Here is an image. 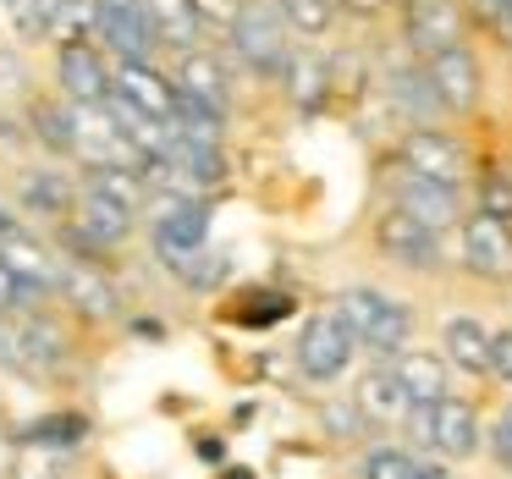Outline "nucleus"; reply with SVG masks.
<instances>
[{"instance_id":"6","label":"nucleus","mask_w":512,"mask_h":479,"mask_svg":"<svg viewBox=\"0 0 512 479\" xmlns=\"http://www.w3.org/2000/svg\"><path fill=\"white\" fill-rule=\"evenodd\" d=\"M56 89L61 100L78 105H105L116 94V61L100 39H67L56 45Z\"/></svg>"},{"instance_id":"23","label":"nucleus","mask_w":512,"mask_h":479,"mask_svg":"<svg viewBox=\"0 0 512 479\" xmlns=\"http://www.w3.org/2000/svg\"><path fill=\"white\" fill-rule=\"evenodd\" d=\"M0 259L17 270L23 281H34V287H45V292H61V265L67 259H56L39 237H28V232H12V237H0Z\"/></svg>"},{"instance_id":"9","label":"nucleus","mask_w":512,"mask_h":479,"mask_svg":"<svg viewBox=\"0 0 512 479\" xmlns=\"http://www.w3.org/2000/svg\"><path fill=\"white\" fill-rule=\"evenodd\" d=\"M408 430L419 446H435L441 457H474L479 452V413L468 397H441L435 408H413Z\"/></svg>"},{"instance_id":"12","label":"nucleus","mask_w":512,"mask_h":479,"mask_svg":"<svg viewBox=\"0 0 512 479\" xmlns=\"http://www.w3.org/2000/svg\"><path fill=\"white\" fill-rule=\"evenodd\" d=\"M210 199H182V193H155V210H149V237H155V254L171 248H210Z\"/></svg>"},{"instance_id":"31","label":"nucleus","mask_w":512,"mask_h":479,"mask_svg":"<svg viewBox=\"0 0 512 479\" xmlns=\"http://www.w3.org/2000/svg\"><path fill=\"white\" fill-rule=\"evenodd\" d=\"M45 298H56V292H45V287H34V281H23L12 265H6V259H0V314H12V309H17V314H34Z\"/></svg>"},{"instance_id":"34","label":"nucleus","mask_w":512,"mask_h":479,"mask_svg":"<svg viewBox=\"0 0 512 479\" xmlns=\"http://www.w3.org/2000/svg\"><path fill=\"white\" fill-rule=\"evenodd\" d=\"M468 23H479L485 34H501L512 45V0H463Z\"/></svg>"},{"instance_id":"33","label":"nucleus","mask_w":512,"mask_h":479,"mask_svg":"<svg viewBox=\"0 0 512 479\" xmlns=\"http://www.w3.org/2000/svg\"><path fill=\"white\" fill-rule=\"evenodd\" d=\"M0 12H6V23L17 28V39H50V17H45V0H0Z\"/></svg>"},{"instance_id":"38","label":"nucleus","mask_w":512,"mask_h":479,"mask_svg":"<svg viewBox=\"0 0 512 479\" xmlns=\"http://www.w3.org/2000/svg\"><path fill=\"white\" fill-rule=\"evenodd\" d=\"M199 457L204 463H221V441H199Z\"/></svg>"},{"instance_id":"4","label":"nucleus","mask_w":512,"mask_h":479,"mask_svg":"<svg viewBox=\"0 0 512 479\" xmlns=\"http://www.w3.org/2000/svg\"><path fill=\"white\" fill-rule=\"evenodd\" d=\"M94 39L111 50V61H160V34L144 0H94Z\"/></svg>"},{"instance_id":"10","label":"nucleus","mask_w":512,"mask_h":479,"mask_svg":"<svg viewBox=\"0 0 512 479\" xmlns=\"http://www.w3.org/2000/svg\"><path fill=\"white\" fill-rule=\"evenodd\" d=\"M375 248H380V259H391V265H402V270H435L441 265V232H435L430 221H419L413 210H402V204H386V210H380Z\"/></svg>"},{"instance_id":"1","label":"nucleus","mask_w":512,"mask_h":479,"mask_svg":"<svg viewBox=\"0 0 512 479\" xmlns=\"http://www.w3.org/2000/svg\"><path fill=\"white\" fill-rule=\"evenodd\" d=\"M287 34L292 28H287V17H281L276 0H243L232 34H226V50L237 56V67H243L248 78L281 83V72H287V61H292V39Z\"/></svg>"},{"instance_id":"37","label":"nucleus","mask_w":512,"mask_h":479,"mask_svg":"<svg viewBox=\"0 0 512 479\" xmlns=\"http://www.w3.org/2000/svg\"><path fill=\"white\" fill-rule=\"evenodd\" d=\"M490 452H496V463H512V402L496 419V430H490Z\"/></svg>"},{"instance_id":"25","label":"nucleus","mask_w":512,"mask_h":479,"mask_svg":"<svg viewBox=\"0 0 512 479\" xmlns=\"http://www.w3.org/2000/svg\"><path fill=\"white\" fill-rule=\"evenodd\" d=\"M78 188L83 182H67L61 171H28L17 199H23L28 215H45V221H67L72 204H78Z\"/></svg>"},{"instance_id":"32","label":"nucleus","mask_w":512,"mask_h":479,"mask_svg":"<svg viewBox=\"0 0 512 479\" xmlns=\"http://www.w3.org/2000/svg\"><path fill=\"white\" fill-rule=\"evenodd\" d=\"M474 210H490V215H501V221H512V171H479Z\"/></svg>"},{"instance_id":"29","label":"nucleus","mask_w":512,"mask_h":479,"mask_svg":"<svg viewBox=\"0 0 512 479\" xmlns=\"http://www.w3.org/2000/svg\"><path fill=\"white\" fill-rule=\"evenodd\" d=\"M281 17H287V28L298 39H325L336 28V6L342 0H276Z\"/></svg>"},{"instance_id":"27","label":"nucleus","mask_w":512,"mask_h":479,"mask_svg":"<svg viewBox=\"0 0 512 479\" xmlns=\"http://www.w3.org/2000/svg\"><path fill=\"white\" fill-rule=\"evenodd\" d=\"M17 358L56 369L61 358H67V336H61V325H50V320H39V314H28V325L17 331Z\"/></svg>"},{"instance_id":"2","label":"nucleus","mask_w":512,"mask_h":479,"mask_svg":"<svg viewBox=\"0 0 512 479\" xmlns=\"http://www.w3.org/2000/svg\"><path fill=\"white\" fill-rule=\"evenodd\" d=\"M133 226H138V210H127L122 199H111V193H100V188L83 182L72 215L61 221V243H67L72 259L105 265V254H116V248L133 237Z\"/></svg>"},{"instance_id":"39","label":"nucleus","mask_w":512,"mask_h":479,"mask_svg":"<svg viewBox=\"0 0 512 479\" xmlns=\"http://www.w3.org/2000/svg\"><path fill=\"white\" fill-rule=\"evenodd\" d=\"M12 232H17V215L6 210V204H0V237H12Z\"/></svg>"},{"instance_id":"14","label":"nucleus","mask_w":512,"mask_h":479,"mask_svg":"<svg viewBox=\"0 0 512 479\" xmlns=\"http://www.w3.org/2000/svg\"><path fill=\"white\" fill-rule=\"evenodd\" d=\"M386 100H391V111H397L408 127H430V122H441V116H446V105H441V94H435V83H430L424 56L391 61V72H386Z\"/></svg>"},{"instance_id":"30","label":"nucleus","mask_w":512,"mask_h":479,"mask_svg":"<svg viewBox=\"0 0 512 479\" xmlns=\"http://www.w3.org/2000/svg\"><path fill=\"white\" fill-rule=\"evenodd\" d=\"M358 474L364 479H441L435 468H424L413 452H402V446H380V452H369Z\"/></svg>"},{"instance_id":"24","label":"nucleus","mask_w":512,"mask_h":479,"mask_svg":"<svg viewBox=\"0 0 512 479\" xmlns=\"http://www.w3.org/2000/svg\"><path fill=\"white\" fill-rule=\"evenodd\" d=\"M490 336L496 331H485L474 314H452V320L441 325V353L452 358L457 369H468V375H490Z\"/></svg>"},{"instance_id":"20","label":"nucleus","mask_w":512,"mask_h":479,"mask_svg":"<svg viewBox=\"0 0 512 479\" xmlns=\"http://www.w3.org/2000/svg\"><path fill=\"white\" fill-rule=\"evenodd\" d=\"M144 6L155 17V34L166 56H188V50H199L210 39V28L199 17V0H144Z\"/></svg>"},{"instance_id":"3","label":"nucleus","mask_w":512,"mask_h":479,"mask_svg":"<svg viewBox=\"0 0 512 479\" xmlns=\"http://www.w3.org/2000/svg\"><path fill=\"white\" fill-rule=\"evenodd\" d=\"M336 309L353 325L358 347H369V353H380V358H397L413 336V309L402 298H391V292H380V287H347L342 298H336Z\"/></svg>"},{"instance_id":"13","label":"nucleus","mask_w":512,"mask_h":479,"mask_svg":"<svg viewBox=\"0 0 512 479\" xmlns=\"http://www.w3.org/2000/svg\"><path fill=\"white\" fill-rule=\"evenodd\" d=\"M391 204L413 210L419 221H430L435 232L463 226V188H446V182L419 177V171H408L402 160H397V171H391Z\"/></svg>"},{"instance_id":"22","label":"nucleus","mask_w":512,"mask_h":479,"mask_svg":"<svg viewBox=\"0 0 512 479\" xmlns=\"http://www.w3.org/2000/svg\"><path fill=\"white\" fill-rule=\"evenodd\" d=\"M281 94H287L298 111H320L331 100V67H325L320 50H292L287 72H281Z\"/></svg>"},{"instance_id":"7","label":"nucleus","mask_w":512,"mask_h":479,"mask_svg":"<svg viewBox=\"0 0 512 479\" xmlns=\"http://www.w3.org/2000/svg\"><path fill=\"white\" fill-rule=\"evenodd\" d=\"M353 353H358V336H353V325L342 320V309L314 314V320L298 331V347H292L303 380H314V386H331V380L353 364Z\"/></svg>"},{"instance_id":"36","label":"nucleus","mask_w":512,"mask_h":479,"mask_svg":"<svg viewBox=\"0 0 512 479\" xmlns=\"http://www.w3.org/2000/svg\"><path fill=\"white\" fill-rule=\"evenodd\" d=\"M490 375L512 386V331H496V336H490Z\"/></svg>"},{"instance_id":"21","label":"nucleus","mask_w":512,"mask_h":479,"mask_svg":"<svg viewBox=\"0 0 512 479\" xmlns=\"http://www.w3.org/2000/svg\"><path fill=\"white\" fill-rule=\"evenodd\" d=\"M353 402H358V413H364L369 424H408V413H413V397H408V386L397 380V369H369L364 380H358V391H353Z\"/></svg>"},{"instance_id":"40","label":"nucleus","mask_w":512,"mask_h":479,"mask_svg":"<svg viewBox=\"0 0 512 479\" xmlns=\"http://www.w3.org/2000/svg\"><path fill=\"white\" fill-rule=\"evenodd\" d=\"M386 6H408V0H386Z\"/></svg>"},{"instance_id":"5","label":"nucleus","mask_w":512,"mask_h":479,"mask_svg":"<svg viewBox=\"0 0 512 479\" xmlns=\"http://www.w3.org/2000/svg\"><path fill=\"white\" fill-rule=\"evenodd\" d=\"M397 160L408 171H419V177L430 182H446V188H468V177H474V160H468V144L457 133H446V127H408L397 144Z\"/></svg>"},{"instance_id":"11","label":"nucleus","mask_w":512,"mask_h":479,"mask_svg":"<svg viewBox=\"0 0 512 479\" xmlns=\"http://www.w3.org/2000/svg\"><path fill=\"white\" fill-rule=\"evenodd\" d=\"M457 248H463V270L479 281H512V221L490 210H468L457 226Z\"/></svg>"},{"instance_id":"15","label":"nucleus","mask_w":512,"mask_h":479,"mask_svg":"<svg viewBox=\"0 0 512 479\" xmlns=\"http://www.w3.org/2000/svg\"><path fill=\"white\" fill-rule=\"evenodd\" d=\"M171 78H177V89L188 94V100L232 116V61L215 56L210 45L188 50V56H171Z\"/></svg>"},{"instance_id":"26","label":"nucleus","mask_w":512,"mask_h":479,"mask_svg":"<svg viewBox=\"0 0 512 479\" xmlns=\"http://www.w3.org/2000/svg\"><path fill=\"white\" fill-rule=\"evenodd\" d=\"M160 265L188 292H215L226 281V254H215V248H171V254H160Z\"/></svg>"},{"instance_id":"16","label":"nucleus","mask_w":512,"mask_h":479,"mask_svg":"<svg viewBox=\"0 0 512 479\" xmlns=\"http://www.w3.org/2000/svg\"><path fill=\"white\" fill-rule=\"evenodd\" d=\"M116 94H127L133 105L166 116V122L177 116V105H182L177 78H171V67H160V61H116Z\"/></svg>"},{"instance_id":"8","label":"nucleus","mask_w":512,"mask_h":479,"mask_svg":"<svg viewBox=\"0 0 512 479\" xmlns=\"http://www.w3.org/2000/svg\"><path fill=\"white\" fill-rule=\"evenodd\" d=\"M424 67H430V83L441 94L446 116H474L479 94H485V67H479L474 45L468 39H452L441 50H424Z\"/></svg>"},{"instance_id":"35","label":"nucleus","mask_w":512,"mask_h":479,"mask_svg":"<svg viewBox=\"0 0 512 479\" xmlns=\"http://www.w3.org/2000/svg\"><path fill=\"white\" fill-rule=\"evenodd\" d=\"M254 303H259V309H237L232 320L237 325H270V320H287V314H292L287 292H265V298H254Z\"/></svg>"},{"instance_id":"18","label":"nucleus","mask_w":512,"mask_h":479,"mask_svg":"<svg viewBox=\"0 0 512 479\" xmlns=\"http://www.w3.org/2000/svg\"><path fill=\"white\" fill-rule=\"evenodd\" d=\"M468 28V6L463 0H408V39L413 50H441L452 39H463Z\"/></svg>"},{"instance_id":"19","label":"nucleus","mask_w":512,"mask_h":479,"mask_svg":"<svg viewBox=\"0 0 512 479\" xmlns=\"http://www.w3.org/2000/svg\"><path fill=\"white\" fill-rule=\"evenodd\" d=\"M391 369H397V380L408 386L413 408H435L441 397H452V391H446V375H452V358H446V353H424V347H402V353L391 358Z\"/></svg>"},{"instance_id":"28","label":"nucleus","mask_w":512,"mask_h":479,"mask_svg":"<svg viewBox=\"0 0 512 479\" xmlns=\"http://www.w3.org/2000/svg\"><path fill=\"white\" fill-rule=\"evenodd\" d=\"M89 435V419L83 413H45L23 430V446H50V452H72V446Z\"/></svg>"},{"instance_id":"17","label":"nucleus","mask_w":512,"mask_h":479,"mask_svg":"<svg viewBox=\"0 0 512 479\" xmlns=\"http://www.w3.org/2000/svg\"><path fill=\"white\" fill-rule=\"evenodd\" d=\"M61 259H67V265H61V298H67L83 320H111V314L122 309V298H116L105 265H89V259H72V254H61Z\"/></svg>"}]
</instances>
